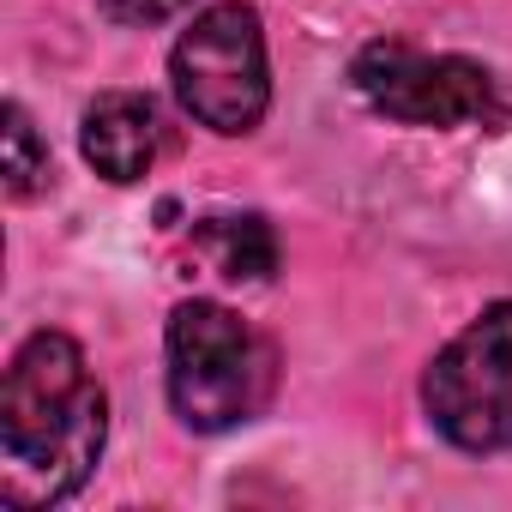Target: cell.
I'll use <instances>...</instances> for the list:
<instances>
[{
  "label": "cell",
  "mask_w": 512,
  "mask_h": 512,
  "mask_svg": "<svg viewBox=\"0 0 512 512\" xmlns=\"http://www.w3.org/2000/svg\"><path fill=\"white\" fill-rule=\"evenodd\" d=\"M109 440V398L67 332L19 344L0 380V494L13 506H55L85 488Z\"/></svg>",
  "instance_id": "obj_1"
},
{
  "label": "cell",
  "mask_w": 512,
  "mask_h": 512,
  "mask_svg": "<svg viewBox=\"0 0 512 512\" xmlns=\"http://www.w3.org/2000/svg\"><path fill=\"white\" fill-rule=\"evenodd\" d=\"M278 356L223 302H181L169 314V404L199 434H229L272 398Z\"/></svg>",
  "instance_id": "obj_2"
},
{
  "label": "cell",
  "mask_w": 512,
  "mask_h": 512,
  "mask_svg": "<svg viewBox=\"0 0 512 512\" xmlns=\"http://www.w3.org/2000/svg\"><path fill=\"white\" fill-rule=\"evenodd\" d=\"M169 79L181 109L211 127V133H253L272 103V67H266V31L260 13L241 7V0H223V7H205L175 55H169Z\"/></svg>",
  "instance_id": "obj_3"
},
{
  "label": "cell",
  "mask_w": 512,
  "mask_h": 512,
  "mask_svg": "<svg viewBox=\"0 0 512 512\" xmlns=\"http://www.w3.org/2000/svg\"><path fill=\"white\" fill-rule=\"evenodd\" d=\"M428 422L458 452L512 446V302L482 308L428 368L422 380Z\"/></svg>",
  "instance_id": "obj_4"
},
{
  "label": "cell",
  "mask_w": 512,
  "mask_h": 512,
  "mask_svg": "<svg viewBox=\"0 0 512 512\" xmlns=\"http://www.w3.org/2000/svg\"><path fill=\"white\" fill-rule=\"evenodd\" d=\"M356 91L404 127H482L500 121L494 79L464 55H422L404 43H368L350 67Z\"/></svg>",
  "instance_id": "obj_5"
},
{
  "label": "cell",
  "mask_w": 512,
  "mask_h": 512,
  "mask_svg": "<svg viewBox=\"0 0 512 512\" xmlns=\"http://www.w3.org/2000/svg\"><path fill=\"white\" fill-rule=\"evenodd\" d=\"M79 145H85V163L103 175V181H139L151 163H157V145H163V121H157V103L145 91H103L91 109H85V127H79Z\"/></svg>",
  "instance_id": "obj_6"
},
{
  "label": "cell",
  "mask_w": 512,
  "mask_h": 512,
  "mask_svg": "<svg viewBox=\"0 0 512 512\" xmlns=\"http://www.w3.org/2000/svg\"><path fill=\"white\" fill-rule=\"evenodd\" d=\"M193 247L205 253V266L229 284H260L272 266H278V241L266 229V217L253 211H217V217H199L193 223Z\"/></svg>",
  "instance_id": "obj_7"
},
{
  "label": "cell",
  "mask_w": 512,
  "mask_h": 512,
  "mask_svg": "<svg viewBox=\"0 0 512 512\" xmlns=\"http://www.w3.org/2000/svg\"><path fill=\"white\" fill-rule=\"evenodd\" d=\"M43 181H49V145L37 139L31 115L19 103H7V193L13 199H31Z\"/></svg>",
  "instance_id": "obj_8"
},
{
  "label": "cell",
  "mask_w": 512,
  "mask_h": 512,
  "mask_svg": "<svg viewBox=\"0 0 512 512\" xmlns=\"http://www.w3.org/2000/svg\"><path fill=\"white\" fill-rule=\"evenodd\" d=\"M103 7H109V19H121V25H157V19L181 13L187 0H103Z\"/></svg>",
  "instance_id": "obj_9"
}]
</instances>
